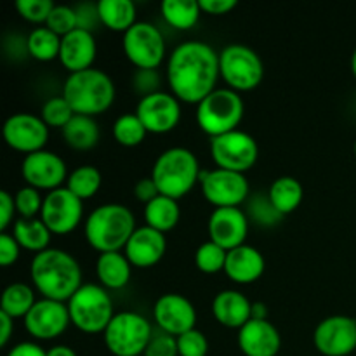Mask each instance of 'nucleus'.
<instances>
[{
  "mask_svg": "<svg viewBox=\"0 0 356 356\" xmlns=\"http://www.w3.org/2000/svg\"><path fill=\"white\" fill-rule=\"evenodd\" d=\"M219 72L229 89L252 90L263 82L264 63L249 45L229 44L219 52Z\"/></svg>",
  "mask_w": 356,
  "mask_h": 356,
  "instance_id": "1a4fd4ad",
  "label": "nucleus"
},
{
  "mask_svg": "<svg viewBox=\"0 0 356 356\" xmlns=\"http://www.w3.org/2000/svg\"><path fill=\"white\" fill-rule=\"evenodd\" d=\"M14 212H17L14 195L2 190L0 191V233H3L9 228L14 219Z\"/></svg>",
  "mask_w": 356,
  "mask_h": 356,
  "instance_id": "09e8293b",
  "label": "nucleus"
},
{
  "mask_svg": "<svg viewBox=\"0 0 356 356\" xmlns=\"http://www.w3.org/2000/svg\"><path fill=\"white\" fill-rule=\"evenodd\" d=\"M124 52L141 70H156L165 58L163 33L149 21H138L124 33Z\"/></svg>",
  "mask_w": 356,
  "mask_h": 356,
  "instance_id": "9b49d317",
  "label": "nucleus"
},
{
  "mask_svg": "<svg viewBox=\"0 0 356 356\" xmlns=\"http://www.w3.org/2000/svg\"><path fill=\"white\" fill-rule=\"evenodd\" d=\"M21 245L17 240L14 238L13 233H0V264L3 268L13 266L17 259H19Z\"/></svg>",
  "mask_w": 356,
  "mask_h": 356,
  "instance_id": "de8ad7c7",
  "label": "nucleus"
},
{
  "mask_svg": "<svg viewBox=\"0 0 356 356\" xmlns=\"http://www.w3.org/2000/svg\"><path fill=\"white\" fill-rule=\"evenodd\" d=\"M351 72H353V75L356 79V49L353 51V56H351Z\"/></svg>",
  "mask_w": 356,
  "mask_h": 356,
  "instance_id": "4d7b16f0",
  "label": "nucleus"
},
{
  "mask_svg": "<svg viewBox=\"0 0 356 356\" xmlns=\"http://www.w3.org/2000/svg\"><path fill=\"white\" fill-rule=\"evenodd\" d=\"M83 216V200L66 186L47 191L40 211V219L51 233L66 235L80 225Z\"/></svg>",
  "mask_w": 356,
  "mask_h": 356,
  "instance_id": "ddd939ff",
  "label": "nucleus"
},
{
  "mask_svg": "<svg viewBox=\"0 0 356 356\" xmlns=\"http://www.w3.org/2000/svg\"><path fill=\"white\" fill-rule=\"evenodd\" d=\"M63 139L73 149H90L99 143V125L94 120V117L87 115H76L61 129Z\"/></svg>",
  "mask_w": 356,
  "mask_h": 356,
  "instance_id": "bb28decb",
  "label": "nucleus"
},
{
  "mask_svg": "<svg viewBox=\"0 0 356 356\" xmlns=\"http://www.w3.org/2000/svg\"><path fill=\"white\" fill-rule=\"evenodd\" d=\"M40 117L49 127H59L63 129L73 117H75V111L70 106L68 101L63 96H54L49 97L44 103L40 111Z\"/></svg>",
  "mask_w": 356,
  "mask_h": 356,
  "instance_id": "4c0bfd02",
  "label": "nucleus"
},
{
  "mask_svg": "<svg viewBox=\"0 0 356 356\" xmlns=\"http://www.w3.org/2000/svg\"><path fill=\"white\" fill-rule=\"evenodd\" d=\"M132 87L141 97L149 96L160 90V75L156 70H136L134 76H132Z\"/></svg>",
  "mask_w": 356,
  "mask_h": 356,
  "instance_id": "a18cd8bd",
  "label": "nucleus"
},
{
  "mask_svg": "<svg viewBox=\"0 0 356 356\" xmlns=\"http://www.w3.org/2000/svg\"><path fill=\"white\" fill-rule=\"evenodd\" d=\"M24 329L30 336L40 341H51L61 336L68 329L72 316H70L68 302L54 301V299L42 298L33 305L23 318Z\"/></svg>",
  "mask_w": 356,
  "mask_h": 356,
  "instance_id": "f3484780",
  "label": "nucleus"
},
{
  "mask_svg": "<svg viewBox=\"0 0 356 356\" xmlns=\"http://www.w3.org/2000/svg\"><path fill=\"white\" fill-rule=\"evenodd\" d=\"M181 219V209L176 198L159 195L145 205V221L153 229L167 233L176 228Z\"/></svg>",
  "mask_w": 356,
  "mask_h": 356,
  "instance_id": "c85d7f7f",
  "label": "nucleus"
},
{
  "mask_svg": "<svg viewBox=\"0 0 356 356\" xmlns=\"http://www.w3.org/2000/svg\"><path fill=\"white\" fill-rule=\"evenodd\" d=\"M212 315L221 325L242 329L252 318V301L235 289H226L216 294L212 301Z\"/></svg>",
  "mask_w": 356,
  "mask_h": 356,
  "instance_id": "393cba45",
  "label": "nucleus"
},
{
  "mask_svg": "<svg viewBox=\"0 0 356 356\" xmlns=\"http://www.w3.org/2000/svg\"><path fill=\"white\" fill-rule=\"evenodd\" d=\"M14 330V318L0 312V346H7Z\"/></svg>",
  "mask_w": 356,
  "mask_h": 356,
  "instance_id": "864d4df0",
  "label": "nucleus"
},
{
  "mask_svg": "<svg viewBox=\"0 0 356 356\" xmlns=\"http://www.w3.org/2000/svg\"><path fill=\"white\" fill-rule=\"evenodd\" d=\"M198 3H200L202 13L214 14V16L228 14L229 10H233L238 6L236 0H198Z\"/></svg>",
  "mask_w": 356,
  "mask_h": 356,
  "instance_id": "3c124183",
  "label": "nucleus"
},
{
  "mask_svg": "<svg viewBox=\"0 0 356 356\" xmlns=\"http://www.w3.org/2000/svg\"><path fill=\"white\" fill-rule=\"evenodd\" d=\"M250 219H254L259 225L273 226L280 221L284 216L275 209V205L271 204L268 193H256L252 197H249V212H247Z\"/></svg>",
  "mask_w": 356,
  "mask_h": 356,
  "instance_id": "58836bf2",
  "label": "nucleus"
},
{
  "mask_svg": "<svg viewBox=\"0 0 356 356\" xmlns=\"http://www.w3.org/2000/svg\"><path fill=\"white\" fill-rule=\"evenodd\" d=\"M68 309L73 325L86 334L104 332L115 316L110 292L97 284H83L68 301Z\"/></svg>",
  "mask_w": 356,
  "mask_h": 356,
  "instance_id": "0eeeda50",
  "label": "nucleus"
},
{
  "mask_svg": "<svg viewBox=\"0 0 356 356\" xmlns=\"http://www.w3.org/2000/svg\"><path fill=\"white\" fill-rule=\"evenodd\" d=\"M268 197L282 216H287L301 205L302 197H305V188L296 177L280 176L271 183Z\"/></svg>",
  "mask_w": 356,
  "mask_h": 356,
  "instance_id": "c756f323",
  "label": "nucleus"
},
{
  "mask_svg": "<svg viewBox=\"0 0 356 356\" xmlns=\"http://www.w3.org/2000/svg\"><path fill=\"white\" fill-rule=\"evenodd\" d=\"M167 238L165 233L153 229L145 225L136 228L125 245V256L136 268H152L165 256Z\"/></svg>",
  "mask_w": 356,
  "mask_h": 356,
  "instance_id": "412c9836",
  "label": "nucleus"
},
{
  "mask_svg": "<svg viewBox=\"0 0 356 356\" xmlns=\"http://www.w3.org/2000/svg\"><path fill=\"white\" fill-rule=\"evenodd\" d=\"M75 13H76V23H79L80 30H86L94 33L101 23V16H99V10H97V3L92 2H86V3H79L75 7Z\"/></svg>",
  "mask_w": 356,
  "mask_h": 356,
  "instance_id": "49530a36",
  "label": "nucleus"
},
{
  "mask_svg": "<svg viewBox=\"0 0 356 356\" xmlns=\"http://www.w3.org/2000/svg\"><path fill=\"white\" fill-rule=\"evenodd\" d=\"M101 183H103V176L97 167L80 165L70 172L68 179H66V188L73 191L80 200H87L99 191Z\"/></svg>",
  "mask_w": 356,
  "mask_h": 356,
  "instance_id": "f704fd0d",
  "label": "nucleus"
},
{
  "mask_svg": "<svg viewBox=\"0 0 356 356\" xmlns=\"http://www.w3.org/2000/svg\"><path fill=\"white\" fill-rule=\"evenodd\" d=\"M47 356H76V353L73 348L66 346V344H58V346L47 350Z\"/></svg>",
  "mask_w": 356,
  "mask_h": 356,
  "instance_id": "5fc2aeb1",
  "label": "nucleus"
},
{
  "mask_svg": "<svg viewBox=\"0 0 356 356\" xmlns=\"http://www.w3.org/2000/svg\"><path fill=\"white\" fill-rule=\"evenodd\" d=\"M115 82L99 68H87L70 73L63 86V94L76 115L96 117L110 110L115 101Z\"/></svg>",
  "mask_w": 356,
  "mask_h": 356,
  "instance_id": "7ed1b4c3",
  "label": "nucleus"
},
{
  "mask_svg": "<svg viewBox=\"0 0 356 356\" xmlns=\"http://www.w3.org/2000/svg\"><path fill=\"white\" fill-rule=\"evenodd\" d=\"M153 327L146 316L138 312L115 313L113 320L103 332L104 346L115 356L145 355L153 337Z\"/></svg>",
  "mask_w": 356,
  "mask_h": 356,
  "instance_id": "6e6552de",
  "label": "nucleus"
},
{
  "mask_svg": "<svg viewBox=\"0 0 356 356\" xmlns=\"http://www.w3.org/2000/svg\"><path fill=\"white\" fill-rule=\"evenodd\" d=\"M136 115L146 131L153 134L169 132L179 124L181 120V101L172 92L159 90L139 99L136 106Z\"/></svg>",
  "mask_w": 356,
  "mask_h": 356,
  "instance_id": "a211bd4d",
  "label": "nucleus"
},
{
  "mask_svg": "<svg viewBox=\"0 0 356 356\" xmlns=\"http://www.w3.org/2000/svg\"><path fill=\"white\" fill-rule=\"evenodd\" d=\"M3 139L10 148L23 153H35L45 149L49 141V125L42 120L40 115L19 111L3 122Z\"/></svg>",
  "mask_w": 356,
  "mask_h": 356,
  "instance_id": "2eb2a0df",
  "label": "nucleus"
},
{
  "mask_svg": "<svg viewBox=\"0 0 356 356\" xmlns=\"http://www.w3.org/2000/svg\"><path fill=\"white\" fill-rule=\"evenodd\" d=\"M51 235V229L40 218H19L14 221L13 236L17 240L21 249L33 250L35 254L42 252L49 249Z\"/></svg>",
  "mask_w": 356,
  "mask_h": 356,
  "instance_id": "cd10ccee",
  "label": "nucleus"
},
{
  "mask_svg": "<svg viewBox=\"0 0 356 356\" xmlns=\"http://www.w3.org/2000/svg\"><path fill=\"white\" fill-rule=\"evenodd\" d=\"M97 54V44L94 33L86 30H73L72 33L61 37V51L59 61L70 73L82 72L92 68V63Z\"/></svg>",
  "mask_w": 356,
  "mask_h": 356,
  "instance_id": "5701e85b",
  "label": "nucleus"
},
{
  "mask_svg": "<svg viewBox=\"0 0 356 356\" xmlns=\"http://www.w3.org/2000/svg\"><path fill=\"white\" fill-rule=\"evenodd\" d=\"M264 268H266V261L256 247L243 243V245L228 250L225 273L235 284L245 285L259 280L264 273Z\"/></svg>",
  "mask_w": 356,
  "mask_h": 356,
  "instance_id": "b1692460",
  "label": "nucleus"
},
{
  "mask_svg": "<svg viewBox=\"0 0 356 356\" xmlns=\"http://www.w3.org/2000/svg\"><path fill=\"white\" fill-rule=\"evenodd\" d=\"M163 19L177 30H190L200 19V3L198 0H163L160 3Z\"/></svg>",
  "mask_w": 356,
  "mask_h": 356,
  "instance_id": "473e14b6",
  "label": "nucleus"
},
{
  "mask_svg": "<svg viewBox=\"0 0 356 356\" xmlns=\"http://www.w3.org/2000/svg\"><path fill=\"white\" fill-rule=\"evenodd\" d=\"M14 202H16V211L19 212L21 218L30 219L42 211L44 197L40 195V190L26 184L14 193Z\"/></svg>",
  "mask_w": 356,
  "mask_h": 356,
  "instance_id": "a19ab883",
  "label": "nucleus"
},
{
  "mask_svg": "<svg viewBox=\"0 0 356 356\" xmlns=\"http://www.w3.org/2000/svg\"><path fill=\"white\" fill-rule=\"evenodd\" d=\"M153 318L160 330L170 336H181L188 330L195 329L197 323V309L193 302L177 292H167L156 299L153 306Z\"/></svg>",
  "mask_w": 356,
  "mask_h": 356,
  "instance_id": "6ab92c4d",
  "label": "nucleus"
},
{
  "mask_svg": "<svg viewBox=\"0 0 356 356\" xmlns=\"http://www.w3.org/2000/svg\"><path fill=\"white\" fill-rule=\"evenodd\" d=\"M143 356H179L177 351V337L163 332V330H155L148 348H146Z\"/></svg>",
  "mask_w": 356,
  "mask_h": 356,
  "instance_id": "c03bdc74",
  "label": "nucleus"
},
{
  "mask_svg": "<svg viewBox=\"0 0 356 356\" xmlns=\"http://www.w3.org/2000/svg\"><path fill=\"white\" fill-rule=\"evenodd\" d=\"M219 75V52L207 42H183L170 52L167 61L170 89L184 103H200L216 89Z\"/></svg>",
  "mask_w": 356,
  "mask_h": 356,
  "instance_id": "f257e3e1",
  "label": "nucleus"
},
{
  "mask_svg": "<svg viewBox=\"0 0 356 356\" xmlns=\"http://www.w3.org/2000/svg\"><path fill=\"white\" fill-rule=\"evenodd\" d=\"M200 188L205 200L211 202L214 207H238L250 197V186L245 174L219 167L200 174Z\"/></svg>",
  "mask_w": 356,
  "mask_h": 356,
  "instance_id": "f8f14e48",
  "label": "nucleus"
},
{
  "mask_svg": "<svg viewBox=\"0 0 356 356\" xmlns=\"http://www.w3.org/2000/svg\"><path fill=\"white\" fill-rule=\"evenodd\" d=\"M355 156H356V139H355Z\"/></svg>",
  "mask_w": 356,
  "mask_h": 356,
  "instance_id": "13d9d810",
  "label": "nucleus"
},
{
  "mask_svg": "<svg viewBox=\"0 0 356 356\" xmlns=\"http://www.w3.org/2000/svg\"><path fill=\"white\" fill-rule=\"evenodd\" d=\"M207 229L212 242L232 250L245 243L249 216L238 207H216L209 216Z\"/></svg>",
  "mask_w": 356,
  "mask_h": 356,
  "instance_id": "aec40b11",
  "label": "nucleus"
},
{
  "mask_svg": "<svg viewBox=\"0 0 356 356\" xmlns=\"http://www.w3.org/2000/svg\"><path fill=\"white\" fill-rule=\"evenodd\" d=\"M245 104L242 96L229 87H216L197 104V124L211 138L238 129Z\"/></svg>",
  "mask_w": 356,
  "mask_h": 356,
  "instance_id": "423d86ee",
  "label": "nucleus"
},
{
  "mask_svg": "<svg viewBox=\"0 0 356 356\" xmlns=\"http://www.w3.org/2000/svg\"><path fill=\"white\" fill-rule=\"evenodd\" d=\"M45 26L51 28V30L54 31V33H58L59 37H65V35L72 33L73 30L79 28L75 7L65 6V3L54 6V9L49 14L47 21H45Z\"/></svg>",
  "mask_w": 356,
  "mask_h": 356,
  "instance_id": "ea45409f",
  "label": "nucleus"
},
{
  "mask_svg": "<svg viewBox=\"0 0 356 356\" xmlns=\"http://www.w3.org/2000/svg\"><path fill=\"white\" fill-rule=\"evenodd\" d=\"M37 302L35 292L30 285L23 282H14L7 285L0 299V312L9 315L10 318H24L33 305Z\"/></svg>",
  "mask_w": 356,
  "mask_h": 356,
  "instance_id": "2f4dec72",
  "label": "nucleus"
},
{
  "mask_svg": "<svg viewBox=\"0 0 356 356\" xmlns=\"http://www.w3.org/2000/svg\"><path fill=\"white\" fill-rule=\"evenodd\" d=\"M211 155L219 169L245 174L257 162L259 146L254 136L236 129L218 138H211Z\"/></svg>",
  "mask_w": 356,
  "mask_h": 356,
  "instance_id": "9d476101",
  "label": "nucleus"
},
{
  "mask_svg": "<svg viewBox=\"0 0 356 356\" xmlns=\"http://www.w3.org/2000/svg\"><path fill=\"white\" fill-rule=\"evenodd\" d=\"M101 23L113 31H125L136 24V3L132 0H99L97 2Z\"/></svg>",
  "mask_w": 356,
  "mask_h": 356,
  "instance_id": "7c9ffc66",
  "label": "nucleus"
},
{
  "mask_svg": "<svg viewBox=\"0 0 356 356\" xmlns=\"http://www.w3.org/2000/svg\"><path fill=\"white\" fill-rule=\"evenodd\" d=\"M146 127L136 113H124L115 120L113 136L122 146H138L145 141Z\"/></svg>",
  "mask_w": 356,
  "mask_h": 356,
  "instance_id": "c9c22d12",
  "label": "nucleus"
},
{
  "mask_svg": "<svg viewBox=\"0 0 356 356\" xmlns=\"http://www.w3.org/2000/svg\"><path fill=\"white\" fill-rule=\"evenodd\" d=\"M252 318L254 320H268V309L263 302H252Z\"/></svg>",
  "mask_w": 356,
  "mask_h": 356,
  "instance_id": "6e6d98bb",
  "label": "nucleus"
},
{
  "mask_svg": "<svg viewBox=\"0 0 356 356\" xmlns=\"http://www.w3.org/2000/svg\"><path fill=\"white\" fill-rule=\"evenodd\" d=\"M313 344L323 356H348L356 350V320L332 315L323 318L313 332Z\"/></svg>",
  "mask_w": 356,
  "mask_h": 356,
  "instance_id": "4468645a",
  "label": "nucleus"
},
{
  "mask_svg": "<svg viewBox=\"0 0 356 356\" xmlns=\"http://www.w3.org/2000/svg\"><path fill=\"white\" fill-rule=\"evenodd\" d=\"M200 163L197 155L184 146L167 148L156 156L152 169L153 181L160 195L170 198H183L190 193L197 181H200Z\"/></svg>",
  "mask_w": 356,
  "mask_h": 356,
  "instance_id": "39448f33",
  "label": "nucleus"
},
{
  "mask_svg": "<svg viewBox=\"0 0 356 356\" xmlns=\"http://www.w3.org/2000/svg\"><path fill=\"white\" fill-rule=\"evenodd\" d=\"M238 346L245 356H277L282 348L280 330L270 320L250 318L238 329Z\"/></svg>",
  "mask_w": 356,
  "mask_h": 356,
  "instance_id": "4be33fe9",
  "label": "nucleus"
},
{
  "mask_svg": "<svg viewBox=\"0 0 356 356\" xmlns=\"http://www.w3.org/2000/svg\"><path fill=\"white\" fill-rule=\"evenodd\" d=\"M7 356H47V351L37 343H30V341H23L17 343L9 350Z\"/></svg>",
  "mask_w": 356,
  "mask_h": 356,
  "instance_id": "603ef678",
  "label": "nucleus"
},
{
  "mask_svg": "<svg viewBox=\"0 0 356 356\" xmlns=\"http://www.w3.org/2000/svg\"><path fill=\"white\" fill-rule=\"evenodd\" d=\"M30 275L38 292L47 299L68 302L82 287V268L70 252L56 247L35 254Z\"/></svg>",
  "mask_w": 356,
  "mask_h": 356,
  "instance_id": "f03ea898",
  "label": "nucleus"
},
{
  "mask_svg": "<svg viewBox=\"0 0 356 356\" xmlns=\"http://www.w3.org/2000/svg\"><path fill=\"white\" fill-rule=\"evenodd\" d=\"M226 256H228V250L212 240H207L195 250V264L204 273H218L221 270L225 271Z\"/></svg>",
  "mask_w": 356,
  "mask_h": 356,
  "instance_id": "e433bc0d",
  "label": "nucleus"
},
{
  "mask_svg": "<svg viewBox=\"0 0 356 356\" xmlns=\"http://www.w3.org/2000/svg\"><path fill=\"white\" fill-rule=\"evenodd\" d=\"M136 228V218L127 205L103 204L87 216L86 238L99 254L118 252L125 249Z\"/></svg>",
  "mask_w": 356,
  "mask_h": 356,
  "instance_id": "20e7f679",
  "label": "nucleus"
},
{
  "mask_svg": "<svg viewBox=\"0 0 356 356\" xmlns=\"http://www.w3.org/2000/svg\"><path fill=\"white\" fill-rule=\"evenodd\" d=\"M132 264L125 252H103L96 259V275L103 287L122 289L129 284Z\"/></svg>",
  "mask_w": 356,
  "mask_h": 356,
  "instance_id": "a878e982",
  "label": "nucleus"
},
{
  "mask_svg": "<svg viewBox=\"0 0 356 356\" xmlns=\"http://www.w3.org/2000/svg\"><path fill=\"white\" fill-rule=\"evenodd\" d=\"M177 351L179 356H207L209 339L197 327L177 336Z\"/></svg>",
  "mask_w": 356,
  "mask_h": 356,
  "instance_id": "79ce46f5",
  "label": "nucleus"
},
{
  "mask_svg": "<svg viewBox=\"0 0 356 356\" xmlns=\"http://www.w3.org/2000/svg\"><path fill=\"white\" fill-rule=\"evenodd\" d=\"M134 195L139 202H145L146 205L148 202H152L153 198L159 197L160 191H159V186H156V183L153 181V177L149 176V177H143V179H139L138 183L134 184Z\"/></svg>",
  "mask_w": 356,
  "mask_h": 356,
  "instance_id": "8fccbe9b",
  "label": "nucleus"
},
{
  "mask_svg": "<svg viewBox=\"0 0 356 356\" xmlns=\"http://www.w3.org/2000/svg\"><path fill=\"white\" fill-rule=\"evenodd\" d=\"M56 3L52 0H17L16 9L26 21L31 23H45L54 9Z\"/></svg>",
  "mask_w": 356,
  "mask_h": 356,
  "instance_id": "37998d69",
  "label": "nucleus"
},
{
  "mask_svg": "<svg viewBox=\"0 0 356 356\" xmlns=\"http://www.w3.org/2000/svg\"><path fill=\"white\" fill-rule=\"evenodd\" d=\"M21 176L26 181L28 186L52 191L56 188H61L70 174L65 160L58 153L40 149V152L24 155L21 162Z\"/></svg>",
  "mask_w": 356,
  "mask_h": 356,
  "instance_id": "dca6fc26",
  "label": "nucleus"
},
{
  "mask_svg": "<svg viewBox=\"0 0 356 356\" xmlns=\"http://www.w3.org/2000/svg\"><path fill=\"white\" fill-rule=\"evenodd\" d=\"M28 54L37 61H52L59 58L61 51V37L47 26H38L26 37Z\"/></svg>",
  "mask_w": 356,
  "mask_h": 356,
  "instance_id": "72a5a7b5",
  "label": "nucleus"
}]
</instances>
